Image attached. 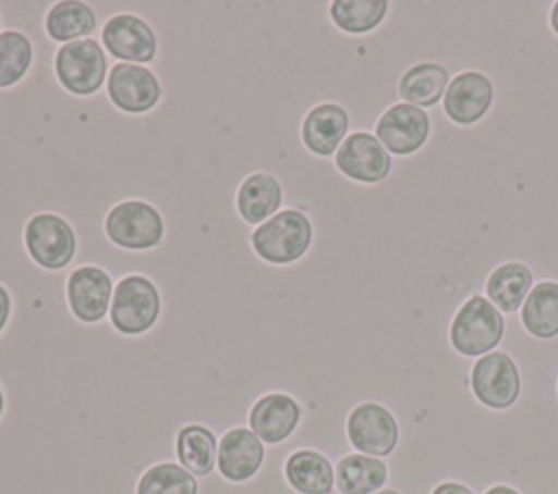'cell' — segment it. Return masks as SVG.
<instances>
[{
	"label": "cell",
	"instance_id": "4fadbf2b",
	"mask_svg": "<svg viewBox=\"0 0 558 494\" xmlns=\"http://www.w3.org/2000/svg\"><path fill=\"white\" fill-rule=\"evenodd\" d=\"M266 461V444L248 429L233 427L218 437L216 468L229 483H246L255 479Z\"/></svg>",
	"mask_w": 558,
	"mask_h": 494
},
{
	"label": "cell",
	"instance_id": "7a4b0ae2",
	"mask_svg": "<svg viewBox=\"0 0 558 494\" xmlns=\"http://www.w3.org/2000/svg\"><path fill=\"white\" fill-rule=\"evenodd\" d=\"M163 300L155 281L146 274L126 272L113 287L109 324L124 337H142L155 329L161 318Z\"/></svg>",
	"mask_w": 558,
	"mask_h": 494
},
{
	"label": "cell",
	"instance_id": "2e32d148",
	"mask_svg": "<svg viewBox=\"0 0 558 494\" xmlns=\"http://www.w3.org/2000/svg\"><path fill=\"white\" fill-rule=\"evenodd\" d=\"M493 104V83L488 76L475 70L460 72L449 81L442 96V107L449 120L456 124H473L486 115Z\"/></svg>",
	"mask_w": 558,
	"mask_h": 494
},
{
	"label": "cell",
	"instance_id": "7402d4cb",
	"mask_svg": "<svg viewBox=\"0 0 558 494\" xmlns=\"http://www.w3.org/2000/svg\"><path fill=\"white\" fill-rule=\"evenodd\" d=\"M336 487L340 494H375L388 479V466L379 457L347 453L336 466Z\"/></svg>",
	"mask_w": 558,
	"mask_h": 494
},
{
	"label": "cell",
	"instance_id": "836d02e7",
	"mask_svg": "<svg viewBox=\"0 0 558 494\" xmlns=\"http://www.w3.org/2000/svg\"><path fill=\"white\" fill-rule=\"evenodd\" d=\"M375 494H401V492H397V490H392V487H381V490L375 492Z\"/></svg>",
	"mask_w": 558,
	"mask_h": 494
},
{
	"label": "cell",
	"instance_id": "f546056e",
	"mask_svg": "<svg viewBox=\"0 0 558 494\" xmlns=\"http://www.w3.org/2000/svg\"><path fill=\"white\" fill-rule=\"evenodd\" d=\"M432 494H475L471 487L462 485V483H456V481H445V483H438Z\"/></svg>",
	"mask_w": 558,
	"mask_h": 494
},
{
	"label": "cell",
	"instance_id": "ac0fdd59",
	"mask_svg": "<svg viewBox=\"0 0 558 494\" xmlns=\"http://www.w3.org/2000/svg\"><path fill=\"white\" fill-rule=\"evenodd\" d=\"M349 113L338 102H318L301 120V141L316 157H331L347 139Z\"/></svg>",
	"mask_w": 558,
	"mask_h": 494
},
{
	"label": "cell",
	"instance_id": "ba28073f",
	"mask_svg": "<svg viewBox=\"0 0 558 494\" xmlns=\"http://www.w3.org/2000/svg\"><path fill=\"white\" fill-rule=\"evenodd\" d=\"M111 298L113 279L102 265L81 263L65 279V305L81 324H100L109 313Z\"/></svg>",
	"mask_w": 558,
	"mask_h": 494
},
{
	"label": "cell",
	"instance_id": "4dcf8cb0",
	"mask_svg": "<svg viewBox=\"0 0 558 494\" xmlns=\"http://www.w3.org/2000/svg\"><path fill=\"white\" fill-rule=\"evenodd\" d=\"M484 494H519V492L514 487H510V485H493Z\"/></svg>",
	"mask_w": 558,
	"mask_h": 494
},
{
	"label": "cell",
	"instance_id": "3957f363",
	"mask_svg": "<svg viewBox=\"0 0 558 494\" xmlns=\"http://www.w3.org/2000/svg\"><path fill=\"white\" fill-rule=\"evenodd\" d=\"M102 233L107 242L120 250H155L166 237V218L148 200L122 198L107 209L102 218Z\"/></svg>",
	"mask_w": 558,
	"mask_h": 494
},
{
	"label": "cell",
	"instance_id": "30bf717a",
	"mask_svg": "<svg viewBox=\"0 0 558 494\" xmlns=\"http://www.w3.org/2000/svg\"><path fill=\"white\" fill-rule=\"evenodd\" d=\"M100 46L124 63H155L159 39L153 24L131 11L113 13L100 28Z\"/></svg>",
	"mask_w": 558,
	"mask_h": 494
},
{
	"label": "cell",
	"instance_id": "8992f818",
	"mask_svg": "<svg viewBox=\"0 0 558 494\" xmlns=\"http://www.w3.org/2000/svg\"><path fill=\"white\" fill-rule=\"evenodd\" d=\"M504 316L484 296H471L462 302L449 326L451 346L462 357L488 355L504 337Z\"/></svg>",
	"mask_w": 558,
	"mask_h": 494
},
{
	"label": "cell",
	"instance_id": "44dd1931",
	"mask_svg": "<svg viewBox=\"0 0 558 494\" xmlns=\"http://www.w3.org/2000/svg\"><path fill=\"white\" fill-rule=\"evenodd\" d=\"M177 461L196 479L214 474L218 455V435L203 424H185L174 437Z\"/></svg>",
	"mask_w": 558,
	"mask_h": 494
},
{
	"label": "cell",
	"instance_id": "5bb4252c",
	"mask_svg": "<svg viewBox=\"0 0 558 494\" xmlns=\"http://www.w3.org/2000/svg\"><path fill=\"white\" fill-rule=\"evenodd\" d=\"M301 418L303 409L296 398L286 392H268L251 405L246 427L266 446H279L294 435Z\"/></svg>",
	"mask_w": 558,
	"mask_h": 494
},
{
	"label": "cell",
	"instance_id": "6da1fadb",
	"mask_svg": "<svg viewBox=\"0 0 558 494\" xmlns=\"http://www.w3.org/2000/svg\"><path fill=\"white\" fill-rule=\"evenodd\" d=\"M314 242V226L305 211L296 207L281 209L270 220L248 233L253 252L275 268L292 265L307 255Z\"/></svg>",
	"mask_w": 558,
	"mask_h": 494
},
{
	"label": "cell",
	"instance_id": "d6a6232c",
	"mask_svg": "<svg viewBox=\"0 0 558 494\" xmlns=\"http://www.w3.org/2000/svg\"><path fill=\"white\" fill-rule=\"evenodd\" d=\"M4 409H7V396H4V390H2V385H0V420H2V416H4Z\"/></svg>",
	"mask_w": 558,
	"mask_h": 494
},
{
	"label": "cell",
	"instance_id": "8fae6325",
	"mask_svg": "<svg viewBox=\"0 0 558 494\" xmlns=\"http://www.w3.org/2000/svg\"><path fill=\"white\" fill-rule=\"evenodd\" d=\"M471 390L490 409H508L521 394V376L508 353L482 355L471 368Z\"/></svg>",
	"mask_w": 558,
	"mask_h": 494
},
{
	"label": "cell",
	"instance_id": "cb8c5ba5",
	"mask_svg": "<svg viewBox=\"0 0 558 494\" xmlns=\"http://www.w3.org/2000/svg\"><path fill=\"white\" fill-rule=\"evenodd\" d=\"M449 85V72L445 65L440 63H416L412 67H408L401 74L399 81V96L414 107H432L436 104Z\"/></svg>",
	"mask_w": 558,
	"mask_h": 494
},
{
	"label": "cell",
	"instance_id": "484cf974",
	"mask_svg": "<svg viewBox=\"0 0 558 494\" xmlns=\"http://www.w3.org/2000/svg\"><path fill=\"white\" fill-rule=\"evenodd\" d=\"M35 65L33 39L17 30H0V91L17 87Z\"/></svg>",
	"mask_w": 558,
	"mask_h": 494
},
{
	"label": "cell",
	"instance_id": "52a82bcc",
	"mask_svg": "<svg viewBox=\"0 0 558 494\" xmlns=\"http://www.w3.org/2000/svg\"><path fill=\"white\" fill-rule=\"evenodd\" d=\"M107 100L124 115L150 113L163 98L161 78L137 63H116L107 76Z\"/></svg>",
	"mask_w": 558,
	"mask_h": 494
},
{
	"label": "cell",
	"instance_id": "9c48e42d",
	"mask_svg": "<svg viewBox=\"0 0 558 494\" xmlns=\"http://www.w3.org/2000/svg\"><path fill=\"white\" fill-rule=\"evenodd\" d=\"M344 437L362 455L386 457L399 442V424L388 407L375 400H362L347 413Z\"/></svg>",
	"mask_w": 558,
	"mask_h": 494
},
{
	"label": "cell",
	"instance_id": "f1b7e54d",
	"mask_svg": "<svg viewBox=\"0 0 558 494\" xmlns=\"http://www.w3.org/2000/svg\"><path fill=\"white\" fill-rule=\"evenodd\" d=\"M13 318V294L0 283V335L7 331Z\"/></svg>",
	"mask_w": 558,
	"mask_h": 494
},
{
	"label": "cell",
	"instance_id": "ffe728a7",
	"mask_svg": "<svg viewBox=\"0 0 558 494\" xmlns=\"http://www.w3.org/2000/svg\"><path fill=\"white\" fill-rule=\"evenodd\" d=\"M96 28H98L96 9L81 0L54 2L44 15L46 37L61 46L76 39H87Z\"/></svg>",
	"mask_w": 558,
	"mask_h": 494
},
{
	"label": "cell",
	"instance_id": "603a6c76",
	"mask_svg": "<svg viewBox=\"0 0 558 494\" xmlns=\"http://www.w3.org/2000/svg\"><path fill=\"white\" fill-rule=\"evenodd\" d=\"M532 289V270L525 263L508 261L497 265L486 279V296L501 311H517L523 307Z\"/></svg>",
	"mask_w": 558,
	"mask_h": 494
},
{
	"label": "cell",
	"instance_id": "4316f807",
	"mask_svg": "<svg viewBox=\"0 0 558 494\" xmlns=\"http://www.w3.org/2000/svg\"><path fill=\"white\" fill-rule=\"evenodd\" d=\"M135 494H198V479L179 461H159L142 472Z\"/></svg>",
	"mask_w": 558,
	"mask_h": 494
},
{
	"label": "cell",
	"instance_id": "83f0119b",
	"mask_svg": "<svg viewBox=\"0 0 558 494\" xmlns=\"http://www.w3.org/2000/svg\"><path fill=\"white\" fill-rule=\"evenodd\" d=\"M388 13L386 0H333L329 4L331 22L351 35H362L379 26Z\"/></svg>",
	"mask_w": 558,
	"mask_h": 494
},
{
	"label": "cell",
	"instance_id": "e0dca14e",
	"mask_svg": "<svg viewBox=\"0 0 558 494\" xmlns=\"http://www.w3.org/2000/svg\"><path fill=\"white\" fill-rule=\"evenodd\" d=\"M235 211L240 220L248 226H259L281 211L283 205V185L281 181L266 170H257L246 174L235 189L233 196Z\"/></svg>",
	"mask_w": 558,
	"mask_h": 494
},
{
	"label": "cell",
	"instance_id": "1f68e13d",
	"mask_svg": "<svg viewBox=\"0 0 558 494\" xmlns=\"http://www.w3.org/2000/svg\"><path fill=\"white\" fill-rule=\"evenodd\" d=\"M549 22H551V28H554V33L558 35V2H554V7H551V15H549Z\"/></svg>",
	"mask_w": 558,
	"mask_h": 494
},
{
	"label": "cell",
	"instance_id": "277c9868",
	"mask_svg": "<svg viewBox=\"0 0 558 494\" xmlns=\"http://www.w3.org/2000/svg\"><path fill=\"white\" fill-rule=\"evenodd\" d=\"M22 244L28 259L41 270H63L78 252V235L65 215L37 211L22 226Z\"/></svg>",
	"mask_w": 558,
	"mask_h": 494
},
{
	"label": "cell",
	"instance_id": "7c38bea8",
	"mask_svg": "<svg viewBox=\"0 0 558 494\" xmlns=\"http://www.w3.org/2000/svg\"><path fill=\"white\" fill-rule=\"evenodd\" d=\"M333 161L340 174L364 185L381 183L392 168L390 152L381 146V141L373 133H364V131H355L347 135V139L336 150Z\"/></svg>",
	"mask_w": 558,
	"mask_h": 494
},
{
	"label": "cell",
	"instance_id": "5b68a950",
	"mask_svg": "<svg viewBox=\"0 0 558 494\" xmlns=\"http://www.w3.org/2000/svg\"><path fill=\"white\" fill-rule=\"evenodd\" d=\"M52 72L65 94L87 98L107 83V54L96 39H76L54 50Z\"/></svg>",
	"mask_w": 558,
	"mask_h": 494
},
{
	"label": "cell",
	"instance_id": "d6986e66",
	"mask_svg": "<svg viewBox=\"0 0 558 494\" xmlns=\"http://www.w3.org/2000/svg\"><path fill=\"white\" fill-rule=\"evenodd\" d=\"M283 477L296 494H333L336 470L327 455L314 448H299L288 455Z\"/></svg>",
	"mask_w": 558,
	"mask_h": 494
},
{
	"label": "cell",
	"instance_id": "d4e9b609",
	"mask_svg": "<svg viewBox=\"0 0 558 494\" xmlns=\"http://www.w3.org/2000/svg\"><path fill=\"white\" fill-rule=\"evenodd\" d=\"M521 324L538 339L558 335V283L541 281L534 285L521 307Z\"/></svg>",
	"mask_w": 558,
	"mask_h": 494
},
{
	"label": "cell",
	"instance_id": "9a60e30c",
	"mask_svg": "<svg viewBox=\"0 0 558 494\" xmlns=\"http://www.w3.org/2000/svg\"><path fill=\"white\" fill-rule=\"evenodd\" d=\"M429 135V115L408 102H397L388 107L377 124L375 137L388 152L395 155H412L416 152Z\"/></svg>",
	"mask_w": 558,
	"mask_h": 494
}]
</instances>
